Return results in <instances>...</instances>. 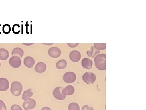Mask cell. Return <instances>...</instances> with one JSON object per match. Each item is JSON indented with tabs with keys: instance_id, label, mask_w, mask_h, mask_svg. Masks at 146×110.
<instances>
[{
	"instance_id": "5bb4252c",
	"label": "cell",
	"mask_w": 146,
	"mask_h": 110,
	"mask_svg": "<svg viewBox=\"0 0 146 110\" xmlns=\"http://www.w3.org/2000/svg\"><path fill=\"white\" fill-rule=\"evenodd\" d=\"M75 92V89L73 86L68 85L65 87L63 91V94L65 96L72 95Z\"/></svg>"
},
{
	"instance_id": "e0dca14e",
	"label": "cell",
	"mask_w": 146,
	"mask_h": 110,
	"mask_svg": "<svg viewBox=\"0 0 146 110\" xmlns=\"http://www.w3.org/2000/svg\"><path fill=\"white\" fill-rule=\"evenodd\" d=\"M100 53L99 50H97L94 46L91 47L90 50L87 51V54L90 57L94 58L95 56Z\"/></svg>"
},
{
	"instance_id": "44dd1931",
	"label": "cell",
	"mask_w": 146,
	"mask_h": 110,
	"mask_svg": "<svg viewBox=\"0 0 146 110\" xmlns=\"http://www.w3.org/2000/svg\"><path fill=\"white\" fill-rule=\"evenodd\" d=\"M94 47L97 50H104L106 48V43H94Z\"/></svg>"
},
{
	"instance_id": "6da1fadb",
	"label": "cell",
	"mask_w": 146,
	"mask_h": 110,
	"mask_svg": "<svg viewBox=\"0 0 146 110\" xmlns=\"http://www.w3.org/2000/svg\"><path fill=\"white\" fill-rule=\"evenodd\" d=\"M106 55L100 54L97 55L94 58L95 66L98 70L104 71L106 69Z\"/></svg>"
},
{
	"instance_id": "cb8c5ba5",
	"label": "cell",
	"mask_w": 146,
	"mask_h": 110,
	"mask_svg": "<svg viewBox=\"0 0 146 110\" xmlns=\"http://www.w3.org/2000/svg\"><path fill=\"white\" fill-rule=\"evenodd\" d=\"M0 110H7L5 103L2 100H0Z\"/></svg>"
},
{
	"instance_id": "603a6c76",
	"label": "cell",
	"mask_w": 146,
	"mask_h": 110,
	"mask_svg": "<svg viewBox=\"0 0 146 110\" xmlns=\"http://www.w3.org/2000/svg\"><path fill=\"white\" fill-rule=\"evenodd\" d=\"M12 31L15 34H18L21 32L20 26L18 24H15L12 27Z\"/></svg>"
},
{
	"instance_id": "7402d4cb",
	"label": "cell",
	"mask_w": 146,
	"mask_h": 110,
	"mask_svg": "<svg viewBox=\"0 0 146 110\" xmlns=\"http://www.w3.org/2000/svg\"><path fill=\"white\" fill-rule=\"evenodd\" d=\"M3 31L5 34H8L11 31L10 25L8 24H5L3 27Z\"/></svg>"
},
{
	"instance_id": "484cf974",
	"label": "cell",
	"mask_w": 146,
	"mask_h": 110,
	"mask_svg": "<svg viewBox=\"0 0 146 110\" xmlns=\"http://www.w3.org/2000/svg\"><path fill=\"white\" fill-rule=\"evenodd\" d=\"M82 110H94V108L88 105H85L82 108Z\"/></svg>"
},
{
	"instance_id": "9a60e30c",
	"label": "cell",
	"mask_w": 146,
	"mask_h": 110,
	"mask_svg": "<svg viewBox=\"0 0 146 110\" xmlns=\"http://www.w3.org/2000/svg\"><path fill=\"white\" fill-rule=\"evenodd\" d=\"M9 56V52L7 50L4 48L0 49V60H6Z\"/></svg>"
},
{
	"instance_id": "3957f363",
	"label": "cell",
	"mask_w": 146,
	"mask_h": 110,
	"mask_svg": "<svg viewBox=\"0 0 146 110\" xmlns=\"http://www.w3.org/2000/svg\"><path fill=\"white\" fill-rule=\"evenodd\" d=\"M96 77L95 74L91 72H86L82 76L83 81L88 85L94 84L96 81Z\"/></svg>"
},
{
	"instance_id": "9c48e42d",
	"label": "cell",
	"mask_w": 146,
	"mask_h": 110,
	"mask_svg": "<svg viewBox=\"0 0 146 110\" xmlns=\"http://www.w3.org/2000/svg\"><path fill=\"white\" fill-rule=\"evenodd\" d=\"M81 55L78 51H73L70 54V59L73 62H76L80 60Z\"/></svg>"
},
{
	"instance_id": "7a4b0ae2",
	"label": "cell",
	"mask_w": 146,
	"mask_h": 110,
	"mask_svg": "<svg viewBox=\"0 0 146 110\" xmlns=\"http://www.w3.org/2000/svg\"><path fill=\"white\" fill-rule=\"evenodd\" d=\"M23 89V85L20 82L14 81L11 84L10 91L14 96H19L21 95Z\"/></svg>"
},
{
	"instance_id": "4dcf8cb0",
	"label": "cell",
	"mask_w": 146,
	"mask_h": 110,
	"mask_svg": "<svg viewBox=\"0 0 146 110\" xmlns=\"http://www.w3.org/2000/svg\"><path fill=\"white\" fill-rule=\"evenodd\" d=\"M1 62H0V67H1Z\"/></svg>"
},
{
	"instance_id": "5b68a950",
	"label": "cell",
	"mask_w": 146,
	"mask_h": 110,
	"mask_svg": "<svg viewBox=\"0 0 146 110\" xmlns=\"http://www.w3.org/2000/svg\"><path fill=\"white\" fill-rule=\"evenodd\" d=\"M64 88L63 87H59L56 88L53 91V95L56 99L58 100H63L66 98V96L63 95V91Z\"/></svg>"
},
{
	"instance_id": "7c38bea8",
	"label": "cell",
	"mask_w": 146,
	"mask_h": 110,
	"mask_svg": "<svg viewBox=\"0 0 146 110\" xmlns=\"http://www.w3.org/2000/svg\"><path fill=\"white\" fill-rule=\"evenodd\" d=\"M24 64L25 66L28 68H31L34 65L35 61L34 59L32 57L27 56L24 59Z\"/></svg>"
},
{
	"instance_id": "8992f818",
	"label": "cell",
	"mask_w": 146,
	"mask_h": 110,
	"mask_svg": "<svg viewBox=\"0 0 146 110\" xmlns=\"http://www.w3.org/2000/svg\"><path fill=\"white\" fill-rule=\"evenodd\" d=\"M36 105V102L34 99L29 98L27 100H25L23 106L25 110H29L34 109Z\"/></svg>"
},
{
	"instance_id": "4fadbf2b",
	"label": "cell",
	"mask_w": 146,
	"mask_h": 110,
	"mask_svg": "<svg viewBox=\"0 0 146 110\" xmlns=\"http://www.w3.org/2000/svg\"><path fill=\"white\" fill-rule=\"evenodd\" d=\"M81 64L84 68L86 69H90L92 68L93 62L90 59L84 58L82 60Z\"/></svg>"
},
{
	"instance_id": "f546056e",
	"label": "cell",
	"mask_w": 146,
	"mask_h": 110,
	"mask_svg": "<svg viewBox=\"0 0 146 110\" xmlns=\"http://www.w3.org/2000/svg\"><path fill=\"white\" fill-rule=\"evenodd\" d=\"M43 44H44V45H53V43H51V44H46V43H43Z\"/></svg>"
},
{
	"instance_id": "277c9868",
	"label": "cell",
	"mask_w": 146,
	"mask_h": 110,
	"mask_svg": "<svg viewBox=\"0 0 146 110\" xmlns=\"http://www.w3.org/2000/svg\"><path fill=\"white\" fill-rule=\"evenodd\" d=\"M76 79V76L74 72H66L63 76V81L67 83H72L74 82Z\"/></svg>"
},
{
	"instance_id": "2e32d148",
	"label": "cell",
	"mask_w": 146,
	"mask_h": 110,
	"mask_svg": "<svg viewBox=\"0 0 146 110\" xmlns=\"http://www.w3.org/2000/svg\"><path fill=\"white\" fill-rule=\"evenodd\" d=\"M24 52L23 50L20 47H16L14 48L12 50V56H17L20 58L23 57L24 56Z\"/></svg>"
},
{
	"instance_id": "ba28073f",
	"label": "cell",
	"mask_w": 146,
	"mask_h": 110,
	"mask_svg": "<svg viewBox=\"0 0 146 110\" xmlns=\"http://www.w3.org/2000/svg\"><path fill=\"white\" fill-rule=\"evenodd\" d=\"M48 54L51 57L56 58L61 55V50L57 47H52L49 49Z\"/></svg>"
},
{
	"instance_id": "30bf717a",
	"label": "cell",
	"mask_w": 146,
	"mask_h": 110,
	"mask_svg": "<svg viewBox=\"0 0 146 110\" xmlns=\"http://www.w3.org/2000/svg\"><path fill=\"white\" fill-rule=\"evenodd\" d=\"M9 86V82L5 78H0V91H5L8 89Z\"/></svg>"
},
{
	"instance_id": "ac0fdd59",
	"label": "cell",
	"mask_w": 146,
	"mask_h": 110,
	"mask_svg": "<svg viewBox=\"0 0 146 110\" xmlns=\"http://www.w3.org/2000/svg\"><path fill=\"white\" fill-rule=\"evenodd\" d=\"M67 66V61L64 59L60 60L56 64V67L58 69H64Z\"/></svg>"
},
{
	"instance_id": "d4e9b609",
	"label": "cell",
	"mask_w": 146,
	"mask_h": 110,
	"mask_svg": "<svg viewBox=\"0 0 146 110\" xmlns=\"http://www.w3.org/2000/svg\"><path fill=\"white\" fill-rule=\"evenodd\" d=\"M11 110H23L22 108L19 105H12L11 108Z\"/></svg>"
},
{
	"instance_id": "f1b7e54d",
	"label": "cell",
	"mask_w": 146,
	"mask_h": 110,
	"mask_svg": "<svg viewBox=\"0 0 146 110\" xmlns=\"http://www.w3.org/2000/svg\"><path fill=\"white\" fill-rule=\"evenodd\" d=\"M23 45H27V46H29V45H33V43H31V44H26V43H23Z\"/></svg>"
},
{
	"instance_id": "52a82bcc",
	"label": "cell",
	"mask_w": 146,
	"mask_h": 110,
	"mask_svg": "<svg viewBox=\"0 0 146 110\" xmlns=\"http://www.w3.org/2000/svg\"><path fill=\"white\" fill-rule=\"evenodd\" d=\"M9 63L11 66L13 68H17L21 66L22 61L19 57L17 56H13L9 59Z\"/></svg>"
},
{
	"instance_id": "83f0119b",
	"label": "cell",
	"mask_w": 146,
	"mask_h": 110,
	"mask_svg": "<svg viewBox=\"0 0 146 110\" xmlns=\"http://www.w3.org/2000/svg\"><path fill=\"white\" fill-rule=\"evenodd\" d=\"M41 110H51L48 107H43Z\"/></svg>"
},
{
	"instance_id": "ffe728a7",
	"label": "cell",
	"mask_w": 146,
	"mask_h": 110,
	"mask_svg": "<svg viewBox=\"0 0 146 110\" xmlns=\"http://www.w3.org/2000/svg\"><path fill=\"white\" fill-rule=\"evenodd\" d=\"M69 110H80L79 105L78 104L75 102L71 103L69 105L68 107Z\"/></svg>"
},
{
	"instance_id": "4316f807",
	"label": "cell",
	"mask_w": 146,
	"mask_h": 110,
	"mask_svg": "<svg viewBox=\"0 0 146 110\" xmlns=\"http://www.w3.org/2000/svg\"><path fill=\"white\" fill-rule=\"evenodd\" d=\"M67 45L69 47L74 48V47H75L78 46L79 44L78 43H68Z\"/></svg>"
},
{
	"instance_id": "d6986e66",
	"label": "cell",
	"mask_w": 146,
	"mask_h": 110,
	"mask_svg": "<svg viewBox=\"0 0 146 110\" xmlns=\"http://www.w3.org/2000/svg\"><path fill=\"white\" fill-rule=\"evenodd\" d=\"M31 89H29L24 92L22 97L23 100H26L33 96V93L31 91Z\"/></svg>"
},
{
	"instance_id": "8fae6325",
	"label": "cell",
	"mask_w": 146,
	"mask_h": 110,
	"mask_svg": "<svg viewBox=\"0 0 146 110\" xmlns=\"http://www.w3.org/2000/svg\"><path fill=\"white\" fill-rule=\"evenodd\" d=\"M46 65L44 62H38L35 66V71L39 73H44L46 71Z\"/></svg>"
}]
</instances>
